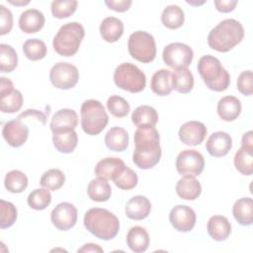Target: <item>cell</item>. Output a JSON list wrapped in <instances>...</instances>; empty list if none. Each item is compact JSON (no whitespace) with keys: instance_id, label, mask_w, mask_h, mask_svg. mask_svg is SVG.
I'll return each instance as SVG.
<instances>
[{"instance_id":"obj_1","label":"cell","mask_w":253,"mask_h":253,"mask_svg":"<svg viewBox=\"0 0 253 253\" xmlns=\"http://www.w3.org/2000/svg\"><path fill=\"white\" fill-rule=\"evenodd\" d=\"M160 136L152 127H138L134 132L135 148L132 154L133 163L140 169L153 168L161 158Z\"/></svg>"},{"instance_id":"obj_2","label":"cell","mask_w":253,"mask_h":253,"mask_svg":"<svg viewBox=\"0 0 253 253\" xmlns=\"http://www.w3.org/2000/svg\"><path fill=\"white\" fill-rule=\"evenodd\" d=\"M244 37L242 25L234 19H225L211 30L208 36L209 46L219 52H227L237 45Z\"/></svg>"},{"instance_id":"obj_3","label":"cell","mask_w":253,"mask_h":253,"mask_svg":"<svg viewBox=\"0 0 253 253\" xmlns=\"http://www.w3.org/2000/svg\"><path fill=\"white\" fill-rule=\"evenodd\" d=\"M84 226L95 237L111 240L119 233L120 221L118 217L106 209L92 208L85 212Z\"/></svg>"},{"instance_id":"obj_4","label":"cell","mask_w":253,"mask_h":253,"mask_svg":"<svg viewBox=\"0 0 253 253\" xmlns=\"http://www.w3.org/2000/svg\"><path fill=\"white\" fill-rule=\"evenodd\" d=\"M197 68L209 89L215 92H222L229 87L230 75L216 57L210 54L202 56L199 59Z\"/></svg>"},{"instance_id":"obj_5","label":"cell","mask_w":253,"mask_h":253,"mask_svg":"<svg viewBox=\"0 0 253 253\" xmlns=\"http://www.w3.org/2000/svg\"><path fill=\"white\" fill-rule=\"evenodd\" d=\"M85 36L84 28L77 22H71L61 26L54 36L52 46L61 56L74 55Z\"/></svg>"},{"instance_id":"obj_6","label":"cell","mask_w":253,"mask_h":253,"mask_svg":"<svg viewBox=\"0 0 253 253\" xmlns=\"http://www.w3.org/2000/svg\"><path fill=\"white\" fill-rule=\"evenodd\" d=\"M81 126L89 135H97L106 127L109 117L103 104L95 99H89L81 105Z\"/></svg>"},{"instance_id":"obj_7","label":"cell","mask_w":253,"mask_h":253,"mask_svg":"<svg viewBox=\"0 0 253 253\" xmlns=\"http://www.w3.org/2000/svg\"><path fill=\"white\" fill-rule=\"evenodd\" d=\"M115 84L127 92L138 93L146 86L145 74L134 64L124 62L114 72Z\"/></svg>"},{"instance_id":"obj_8","label":"cell","mask_w":253,"mask_h":253,"mask_svg":"<svg viewBox=\"0 0 253 253\" xmlns=\"http://www.w3.org/2000/svg\"><path fill=\"white\" fill-rule=\"evenodd\" d=\"M127 48L131 57L142 63H149L156 56L155 40L144 31H136L129 36Z\"/></svg>"},{"instance_id":"obj_9","label":"cell","mask_w":253,"mask_h":253,"mask_svg":"<svg viewBox=\"0 0 253 253\" xmlns=\"http://www.w3.org/2000/svg\"><path fill=\"white\" fill-rule=\"evenodd\" d=\"M193 57V49L182 42H171L164 47L162 52V58L165 64L175 70L188 68Z\"/></svg>"},{"instance_id":"obj_10","label":"cell","mask_w":253,"mask_h":253,"mask_svg":"<svg viewBox=\"0 0 253 253\" xmlns=\"http://www.w3.org/2000/svg\"><path fill=\"white\" fill-rule=\"evenodd\" d=\"M79 79L77 67L68 62H57L49 71V80L51 84L58 89L67 90L73 88Z\"/></svg>"},{"instance_id":"obj_11","label":"cell","mask_w":253,"mask_h":253,"mask_svg":"<svg viewBox=\"0 0 253 253\" xmlns=\"http://www.w3.org/2000/svg\"><path fill=\"white\" fill-rule=\"evenodd\" d=\"M205 166L204 156L195 149H185L176 158V169L181 176L197 177Z\"/></svg>"},{"instance_id":"obj_12","label":"cell","mask_w":253,"mask_h":253,"mask_svg":"<svg viewBox=\"0 0 253 253\" xmlns=\"http://www.w3.org/2000/svg\"><path fill=\"white\" fill-rule=\"evenodd\" d=\"M50 219L58 230H68L72 228L77 221V209L71 203H60L52 210Z\"/></svg>"},{"instance_id":"obj_13","label":"cell","mask_w":253,"mask_h":253,"mask_svg":"<svg viewBox=\"0 0 253 253\" xmlns=\"http://www.w3.org/2000/svg\"><path fill=\"white\" fill-rule=\"evenodd\" d=\"M169 220L176 230L188 232L194 228L197 217L192 208L185 205H177L171 210Z\"/></svg>"},{"instance_id":"obj_14","label":"cell","mask_w":253,"mask_h":253,"mask_svg":"<svg viewBox=\"0 0 253 253\" xmlns=\"http://www.w3.org/2000/svg\"><path fill=\"white\" fill-rule=\"evenodd\" d=\"M2 135L10 146L20 147L28 139L29 128L21 120H12L3 126Z\"/></svg>"},{"instance_id":"obj_15","label":"cell","mask_w":253,"mask_h":253,"mask_svg":"<svg viewBox=\"0 0 253 253\" xmlns=\"http://www.w3.org/2000/svg\"><path fill=\"white\" fill-rule=\"evenodd\" d=\"M207 127L203 123L190 121L182 125L178 134L180 140L184 144L196 146L204 141L207 135Z\"/></svg>"},{"instance_id":"obj_16","label":"cell","mask_w":253,"mask_h":253,"mask_svg":"<svg viewBox=\"0 0 253 253\" xmlns=\"http://www.w3.org/2000/svg\"><path fill=\"white\" fill-rule=\"evenodd\" d=\"M232 147L231 136L224 131H215L210 135L207 140L206 148L213 157H222L226 155Z\"/></svg>"},{"instance_id":"obj_17","label":"cell","mask_w":253,"mask_h":253,"mask_svg":"<svg viewBox=\"0 0 253 253\" xmlns=\"http://www.w3.org/2000/svg\"><path fill=\"white\" fill-rule=\"evenodd\" d=\"M151 211V203L144 196H134L128 200L126 205V215L133 220H142L146 218Z\"/></svg>"},{"instance_id":"obj_18","label":"cell","mask_w":253,"mask_h":253,"mask_svg":"<svg viewBox=\"0 0 253 253\" xmlns=\"http://www.w3.org/2000/svg\"><path fill=\"white\" fill-rule=\"evenodd\" d=\"M78 124V116L76 112L72 109H61L57 111L49 124L50 130L52 132L65 130V129H75Z\"/></svg>"},{"instance_id":"obj_19","label":"cell","mask_w":253,"mask_h":253,"mask_svg":"<svg viewBox=\"0 0 253 253\" xmlns=\"http://www.w3.org/2000/svg\"><path fill=\"white\" fill-rule=\"evenodd\" d=\"M44 25L43 14L37 9L24 11L19 18V27L26 34H34L42 29Z\"/></svg>"},{"instance_id":"obj_20","label":"cell","mask_w":253,"mask_h":253,"mask_svg":"<svg viewBox=\"0 0 253 253\" xmlns=\"http://www.w3.org/2000/svg\"><path fill=\"white\" fill-rule=\"evenodd\" d=\"M208 233L216 241H223L227 239L231 232V224L223 215H212L210 217L207 224Z\"/></svg>"},{"instance_id":"obj_21","label":"cell","mask_w":253,"mask_h":253,"mask_svg":"<svg viewBox=\"0 0 253 253\" xmlns=\"http://www.w3.org/2000/svg\"><path fill=\"white\" fill-rule=\"evenodd\" d=\"M217 114L225 122L236 120L241 113V103L234 96H224L217 103Z\"/></svg>"},{"instance_id":"obj_22","label":"cell","mask_w":253,"mask_h":253,"mask_svg":"<svg viewBox=\"0 0 253 253\" xmlns=\"http://www.w3.org/2000/svg\"><path fill=\"white\" fill-rule=\"evenodd\" d=\"M52 142L55 149L61 153H71L77 146L78 136L74 129L52 132Z\"/></svg>"},{"instance_id":"obj_23","label":"cell","mask_w":253,"mask_h":253,"mask_svg":"<svg viewBox=\"0 0 253 253\" xmlns=\"http://www.w3.org/2000/svg\"><path fill=\"white\" fill-rule=\"evenodd\" d=\"M149 241L148 232L142 226H132L126 234V244L128 248L135 253L146 251L149 246Z\"/></svg>"},{"instance_id":"obj_24","label":"cell","mask_w":253,"mask_h":253,"mask_svg":"<svg viewBox=\"0 0 253 253\" xmlns=\"http://www.w3.org/2000/svg\"><path fill=\"white\" fill-rule=\"evenodd\" d=\"M100 34L107 42H116L124 34V24L116 17H107L100 25Z\"/></svg>"},{"instance_id":"obj_25","label":"cell","mask_w":253,"mask_h":253,"mask_svg":"<svg viewBox=\"0 0 253 253\" xmlns=\"http://www.w3.org/2000/svg\"><path fill=\"white\" fill-rule=\"evenodd\" d=\"M176 193L183 200L193 201L201 195L202 186L195 177L184 176L176 184Z\"/></svg>"},{"instance_id":"obj_26","label":"cell","mask_w":253,"mask_h":253,"mask_svg":"<svg viewBox=\"0 0 253 253\" xmlns=\"http://www.w3.org/2000/svg\"><path fill=\"white\" fill-rule=\"evenodd\" d=\"M131 121L137 127H152L158 122V114L153 107L142 105L134 109Z\"/></svg>"},{"instance_id":"obj_27","label":"cell","mask_w":253,"mask_h":253,"mask_svg":"<svg viewBox=\"0 0 253 253\" xmlns=\"http://www.w3.org/2000/svg\"><path fill=\"white\" fill-rule=\"evenodd\" d=\"M126 166L125 162L118 157H107L100 160L95 167V174L97 177L112 180L113 177Z\"/></svg>"},{"instance_id":"obj_28","label":"cell","mask_w":253,"mask_h":253,"mask_svg":"<svg viewBox=\"0 0 253 253\" xmlns=\"http://www.w3.org/2000/svg\"><path fill=\"white\" fill-rule=\"evenodd\" d=\"M105 144L112 151L122 152L128 145V133L120 126H114L105 135Z\"/></svg>"},{"instance_id":"obj_29","label":"cell","mask_w":253,"mask_h":253,"mask_svg":"<svg viewBox=\"0 0 253 253\" xmlns=\"http://www.w3.org/2000/svg\"><path fill=\"white\" fill-rule=\"evenodd\" d=\"M235 220L241 225H251L253 222V201L251 198L237 200L232 208Z\"/></svg>"},{"instance_id":"obj_30","label":"cell","mask_w":253,"mask_h":253,"mask_svg":"<svg viewBox=\"0 0 253 253\" xmlns=\"http://www.w3.org/2000/svg\"><path fill=\"white\" fill-rule=\"evenodd\" d=\"M171 85L175 91L187 94L192 91L194 87V77L188 68L176 69L171 72Z\"/></svg>"},{"instance_id":"obj_31","label":"cell","mask_w":253,"mask_h":253,"mask_svg":"<svg viewBox=\"0 0 253 253\" xmlns=\"http://www.w3.org/2000/svg\"><path fill=\"white\" fill-rule=\"evenodd\" d=\"M151 90L158 96H167L172 91L171 71L168 69H159L151 77Z\"/></svg>"},{"instance_id":"obj_32","label":"cell","mask_w":253,"mask_h":253,"mask_svg":"<svg viewBox=\"0 0 253 253\" xmlns=\"http://www.w3.org/2000/svg\"><path fill=\"white\" fill-rule=\"evenodd\" d=\"M87 194L92 201L106 202L111 198L112 188L107 180L102 178H96L91 180L87 188Z\"/></svg>"},{"instance_id":"obj_33","label":"cell","mask_w":253,"mask_h":253,"mask_svg":"<svg viewBox=\"0 0 253 253\" xmlns=\"http://www.w3.org/2000/svg\"><path fill=\"white\" fill-rule=\"evenodd\" d=\"M184 11L178 5L166 6L161 14L162 24L170 30H176L180 28L184 24Z\"/></svg>"},{"instance_id":"obj_34","label":"cell","mask_w":253,"mask_h":253,"mask_svg":"<svg viewBox=\"0 0 253 253\" xmlns=\"http://www.w3.org/2000/svg\"><path fill=\"white\" fill-rule=\"evenodd\" d=\"M0 110L3 113L13 114L20 111V109L22 108L23 95L17 89L0 93Z\"/></svg>"},{"instance_id":"obj_35","label":"cell","mask_w":253,"mask_h":253,"mask_svg":"<svg viewBox=\"0 0 253 253\" xmlns=\"http://www.w3.org/2000/svg\"><path fill=\"white\" fill-rule=\"evenodd\" d=\"M28 177L20 170L9 171L4 179L5 188L14 194L22 193L28 187Z\"/></svg>"},{"instance_id":"obj_36","label":"cell","mask_w":253,"mask_h":253,"mask_svg":"<svg viewBox=\"0 0 253 253\" xmlns=\"http://www.w3.org/2000/svg\"><path fill=\"white\" fill-rule=\"evenodd\" d=\"M234 166L242 175L250 176L253 173V151L240 147L234 155Z\"/></svg>"},{"instance_id":"obj_37","label":"cell","mask_w":253,"mask_h":253,"mask_svg":"<svg viewBox=\"0 0 253 253\" xmlns=\"http://www.w3.org/2000/svg\"><path fill=\"white\" fill-rule=\"evenodd\" d=\"M18 64L16 50L9 44H0V70L4 73L12 72Z\"/></svg>"},{"instance_id":"obj_38","label":"cell","mask_w":253,"mask_h":253,"mask_svg":"<svg viewBox=\"0 0 253 253\" xmlns=\"http://www.w3.org/2000/svg\"><path fill=\"white\" fill-rule=\"evenodd\" d=\"M23 51L27 58L37 61L46 55V45L42 40L29 39L23 44Z\"/></svg>"},{"instance_id":"obj_39","label":"cell","mask_w":253,"mask_h":253,"mask_svg":"<svg viewBox=\"0 0 253 253\" xmlns=\"http://www.w3.org/2000/svg\"><path fill=\"white\" fill-rule=\"evenodd\" d=\"M115 185L122 190H131L138 182L136 173L127 166H125L121 171H119L112 179Z\"/></svg>"},{"instance_id":"obj_40","label":"cell","mask_w":253,"mask_h":253,"mask_svg":"<svg viewBox=\"0 0 253 253\" xmlns=\"http://www.w3.org/2000/svg\"><path fill=\"white\" fill-rule=\"evenodd\" d=\"M65 182V176L59 169H49L45 171L41 177L40 184L50 191H56L60 189Z\"/></svg>"},{"instance_id":"obj_41","label":"cell","mask_w":253,"mask_h":253,"mask_svg":"<svg viewBox=\"0 0 253 253\" xmlns=\"http://www.w3.org/2000/svg\"><path fill=\"white\" fill-rule=\"evenodd\" d=\"M30 208L36 211L46 209L51 202V195L47 189H36L30 193L27 199Z\"/></svg>"},{"instance_id":"obj_42","label":"cell","mask_w":253,"mask_h":253,"mask_svg":"<svg viewBox=\"0 0 253 253\" xmlns=\"http://www.w3.org/2000/svg\"><path fill=\"white\" fill-rule=\"evenodd\" d=\"M77 4L75 0H54L50 5L51 13L57 19L67 18L76 11Z\"/></svg>"},{"instance_id":"obj_43","label":"cell","mask_w":253,"mask_h":253,"mask_svg":"<svg viewBox=\"0 0 253 253\" xmlns=\"http://www.w3.org/2000/svg\"><path fill=\"white\" fill-rule=\"evenodd\" d=\"M108 111L117 118L126 117L129 111L130 106L127 101L121 96H111L107 100Z\"/></svg>"},{"instance_id":"obj_44","label":"cell","mask_w":253,"mask_h":253,"mask_svg":"<svg viewBox=\"0 0 253 253\" xmlns=\"http://www.w3.org/2000/svg\"><path fill=\"white\" fill-rule=\"evenodd\" d=\"M1 209V218H0V227L2 229L12 226L17 219V209L16 207L4 200L0 201Z\"/></svg>"},{"instance_id":"obj_45","label":"cell","mask_w":253,"mask_h":253,"mask_svg":"<svg viewBox=\"0 0 253 253\" xmlns=\"http://www.w3.org/2000/svg\"><path fill=\"white\" fill-rule=\"evenodd\" d=\"M253 74L251 70H246L240 73L237 78V89L244 96H251L253 92L252 87Z\"/></svg>"},{"instance_id":"obj_46","label":"cell","mask_w":253,"mask_h":253,"mask_svg":"<svg viewBox=\"0 0 253 253\" xmlns=\"http://www.w3.org/2000/svg\"><path fill=\"white\" fill-rule=\"evenodd\" d=\"M13 28V15L4 5H0V35L4 36Z\"/></svg>"},{"instance_id":"obj_47","label":"cell","mask_w":253,"mask_h":253,"mask_svg":"<svg viewBox=\"0 0 253 253\" xmlns=\"http://www.w3.org/2000/svg\"><path fill=\"white\" fill-rule=\"evenodd\" d=\"M130 0H106L105 4L116 12H126L129 9L131 5Z\"/></svg>"},{"instance_id":"obj_48","label":"cell","mask_w":253,"mask_h":253,"mask_svg":"<svg viewBox=\"0 0 253 253\" xmlns=\"http://www.w3.org/2000/svg\"><path fill=\"white\" fill-rule=\"evenodd\" d=\"M238 1L236 0H215L214 5L218 12L229 13L234 10Z\"/></svg>"},{"instance_id":"obj_49","label":"cell","mask_w":253,"mask_h":253,"mask_svg":"<svg viewBox=\"0 0 253 253\" xmlns=\"http://www.w3.org/2000/svg\"><path fill=\"white\" fill-rule=\"evenodd\" d=\"M27 117L37 118V120L40 121V122H42V125H44V124H45V121H46V115L43 114V113H42V112H40V111H38V110H27V111L23 112L22 114H20L17 119H19V120L22 121L23 119H25V118H27Z\"/></svg>"},{"instance_id":"obj_50","label":"cell","mask_w":253,"mask_h":253,"mask_svg":"<svg viewBox=\"0 0 253 253\" xmlns=\"http://www.w3.org/2000/svg\"><path fill=\"white\" fill-rule=\"evenodd\" d=\"M252 130H248L242 135L241 139V147L252 150L253 151V137H252Z\"/></svg>"},{"instance_id":"obj_51","label":"cell","mask_w":253,"mask_h":253,"mask_svg":"<svg viewBox=\"0 0 253 253\" xmlns=\"http://www.w3.org/2000/svg\"><path fill=\"white\" fill-rule=\"evenodd\" d=\"M78 252H103V249L94 243L84 244L81 248L78 249Z\"/></svg>"},{"instance_id":"obj_52","label":"cell","mask_w":253,"mask_h":253,"mask_svg":"<svg viewBox=\"0 0 253 253\" xmlns=\"http://www.w3.org/2000/svg\"><path fill=\"white\" fill-rule=\"evenodd\" d=\"M14 89L13 83L9 78L6 77H1V87H0V93L8 92Z\"/></svg>"},{"instance_id":"obj_53","label":"cell","mask_w":253,"mask_h":253,"mask_svg":"<svg viewBox=\"0 0 253 253\" xmlns=\"http://www.w3.org/2000/svg\"><path fill=\"white\" fill-rule=\"evenodd\" d=\"M9 3L13 4V5H16V6H24V5H27L30 3V1H12V0H9Z\"/></svg>"}]
</instances>
